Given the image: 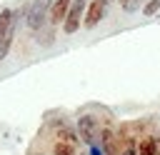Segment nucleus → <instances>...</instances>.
<instances>
[{"instance_id":"f257e3e1","label":"nucleus","mask_w":160,"mask_h":155,"mask_svg":"<svg viewBox=\"0 0 160 155\" xmlns=\"http://www.w3.org/2000/svg\"><path fill=\"white\" fill-rule=\"evenodd\" d=\"M50 5L52 0H32L30 8H28V15H25V25L30 32H38L48 25V15H50Z\"/></svg>"},{"instance_id":"9d476101","label":"nucleus","mask_w":160,"mask_h":155,"mask_svg":"<svg viewBox=\"0 0 160 155\" xmlns=\"http://www.w3.org/2000/svg\"><path fill=\"white\" fill-rule=\"evenodd\" d=\"M38 32H40V40H38L40 45H52V40H55V30H52L50 22H48L42 30H38Z\"/></svg>"},{"instance_id":"6e6552de","label":"nucleus","mask_w":160,"mask_h":155,"mask_svg":"<svg viewBox=\"0 0 160 155\" xmlns=\"http://www.w3.org/2000/svg\"><path fill=\"white\" fill-rule=\"evenodd\" d=\"M102 150L108 152V155H120V150H118V145H115V135H112V130H102Z\"/></svg>"},{"instance_id":"ddd939ff","label":"nucleus","mask_w":160,"mask_h":155,"mask_svg":"<svg viewBox=\"0 0 160 155\" xmlns=\"http://www.w3.org/2000/svg\"><path fill=\"white\" fill-rule=\"evenodd\" d=\"M142 0H120V5H122V10L125 12H132V10H138V5H140Z\"/></svg>"},{"instance_id":"0eeeda50","label":"nucleus","mask_w":160,"mask_h":155,"mask_svg":"<svg viewBox=\"0 0 160 155\" xmlns=\"http://www.w3.org/2000/svg\"><path fill=\"white\" fill-rule=\"evenodd\" d=\"M55 135H58V140H62V142H70V145H75V142L80 140L78 130H72V128H68V125H60V128L55 130Z\"/></svg>"},{"instance_id":"20e7f679","label":"nucleus","mask_w":160,"mask_h":155,"mask_svg":"<svg viewBox=\"0 0 160 155\" xmlns=\"http://www.w3.org/2000/svg\"><path fill=\"white\" fill-rule=\"evenodd\" d=\"M78 135H80L88 145H92L95 138H98V120H95L92 115H80V118H78Z\"/></svg>"},{"instance_id":"f03ea898","label":"nucleus","mask_w":160,"mask_h":155,"mask_svg":"<svg viewBox=\"0 0 160 155\" xmlns=\"http://www.w3.org/2000/svg\"><path fill=\"white\" fill-rule=\"evenodd\" d=\"M85 10H88V2H85V0H72V2H70V10H68V18L62 20V32L72 35V32L82 25Z\"/></svg>"},{"instance_id":"9b49d317","label":"nucleus","mask_w":160,"mask_h":155,"mask_svg":"<svg viewBox=\"0 0 160 155\" xmlns=\"http://www.w3.org/2000/svg\"><path fill=\"white\" fill-rule=\"evenodd\" d=\"M158 10H160V0H148V2L142 5V12H145L148 18H152V15H158Z\"/></svg>"},{"instance_id":"39448f33","label":"nucleus","mask_w":160,"mask_h":155,"mask_svg":"<svg viewBox=\"0 0 160 155\" xmlns=\"http://www.w3.org/2000/svg\"><path fill=\"white\" fill-rule=\"evenodd\" d=\"M70 2H72V0H52V5H50V15H48V22H50L52 28H55V25H62V20L68 18Z\"/></svg>"},{"instance_id":"2eb2a0df","label":"nucleus","mask_w":160,"mask_h":155,"mask_svg":"<svg viewBox=\"0 0 160 155\" xmlns=\"http://www.w3.org/2000/svg\"><path fill=\"white\" fill-rule=\"evenodd\" d=\"M32 155H42V152H32Z\"/></svg>"},{"instance_id":"f8f14e48","label":"nucleus","mask_w":160,"mask_h":155,"mask_svg":"<svg viewBox=\"0 0 160 155\" xmlns=\"http://www.w3.org/2000/svg\"><path fill=\"white\" fill-rule=\"evenodd\" d=\"M120 155H138V145H135V140H132V138L125 142V148L120 150Z\"/></svg>"},{"instance_id":"7ed1b4c3","label":"nucleus","mask_w":160,"mask_h":155,"mask_svg":"<svg viewBox=\"0 0 160 155\" xmlns=\"http://www.w3.org/2000/svg\"><path fill=\"white\" fill-rule=\"evenodd\" d=\"M105 10H108V0H90V2H88V10H85L82 28L92 30V28L105 18Z\"/></svg>"},{"instance_id":"1a4fd4ad","label":"nucleus","mask_w":160,"mask_h":155,"mask_svg":"<svg viewBox=\"0 0 160 155\" xmlns=\"http://www.w3.org/2000/svg\"><path fill=\"white\" fill-rule=\"evenodd\" d=\"M52 155H78V152H75V145L58 140V142L52 145Z\"/></svg>"},{"instance_id":"423d86ee","label":"nucleus","mask_w":160,"mask_h":155,"mask_svg":"<svg viewBox=\"0 0 160 155\" xmlns=\"http://www.w3.org/2000/svg\"><path fill=\"white\" fill-rule=\"evenodd\" d=\"M138 155H160L158 138H152V135H145V138L138 142Z\"/></svg>"},{"instance_id":"4468645a","label":"nucleus","mask_w":160,"mask_h":155,"mask_svg":"<svg viewBox=\"0 0 160 155\" xmlns=\"http://www.w3.org/2000/svg\"><path fill=\"white\" fill-rule=\"evenodd\" d=\"M90 155H102V150H100V148L92 142V145H90Z\"/></svg>"}]
</instances>
